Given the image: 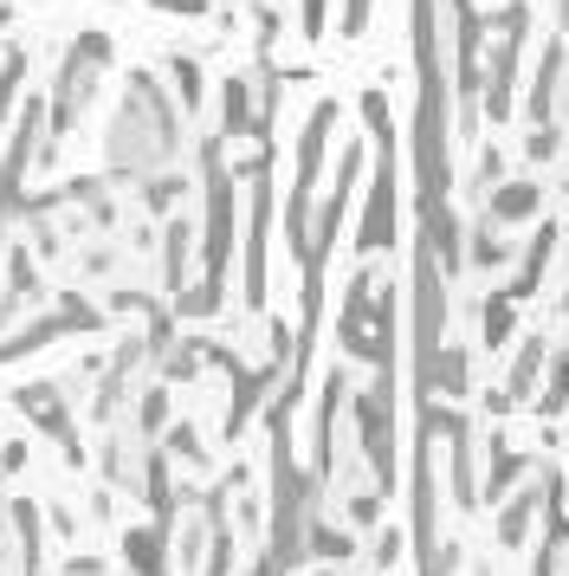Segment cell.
Listing matches in <instances>:
<instances>
[{
  "mask_svg": "<svg viewBox=\"0 0 569 576\" xmlns=\"http://www.w3.org/2000/svg\"><path fill=\"white\" fill-rule=\"evenodd\" d=\"M20 408H27V415H33V422L45 427L52 441H65V447H72V454H78V441H72V422H65V408H59V388H45V383L20 388Z\"/></svg>",
  "mask_w": 569,
  "mask_h": 576,
  "instance_id": "cell-1",
  "label": "cell"
}]
</instances>
